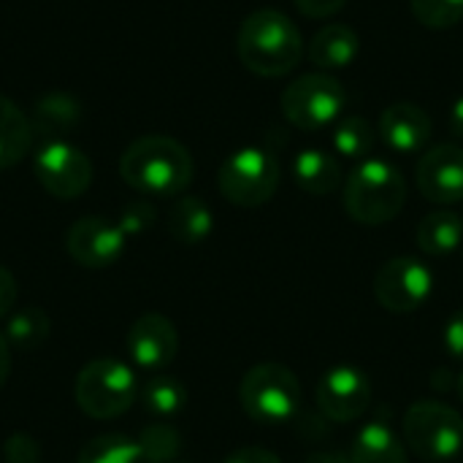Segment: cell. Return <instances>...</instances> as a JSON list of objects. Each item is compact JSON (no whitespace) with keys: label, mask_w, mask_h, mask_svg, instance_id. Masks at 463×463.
I'll list each match as a JSON object with an SVG mask.
<instances>
[{"label":"cell","mask_w":463,"mask_h":463,"mask_svg":"<svg viewBox=\"0 0 463 463\" xmlns=\"http://www.w3.org/2000/svg\"><path fill=\"white\" fill-rule=\"evenodd\" d=\"M372 399H374V388H372L369 374L350 364L323 372V377L317 380V388H315L317 410L331 423L361 420L366 415V410L372 407Z\"/></svg>","instance_id":"cell-10"},{"label":"cell","mask_w":463,"mask_h":463,"mask_svg":"<svg viewBox=\"0 0 463 463\" xmlns=\"http://www.w3.org/2000/svg\"><path fill=\"white\" fill-rule=\"evenodd\" d=\"M73 396L79 410L92 420H111L133 407L138 399V383L125 361L95 358L79 372Z\"/></svg>","instance_id":"cell-5"},{"label":"cell","mask_w":463,"mask_h":463,"mask_svg":"<svg viewBox=\"0 0 463 463\" xmlns=\"http://www.w3.org/2000/svg\"><path fill=\"white\" fill-rule=\"evenodd\" d=\"M358 49H361V38H358L355 27H350L345 22H334L315 33L307 54H309L312 65L320 71H342L355 62Z\"/></svg>","instance_id":"cell-16"},{"label":"cell","mask_w":463,"mask_h":463,"mask_svg":"<svg viewBox=\"0 0 463 463\" xmlns=\"http://www.w3.org/2000/svg\"><path fill=\"white\" fill-rule=\"evenodd\" d=\"M350 463H410L407 448L388 420H372L361 426L353 439Z\"/></svg>","instance_id":"cell-17"},{"label":"cell","mask_w":463,"mask_h":463,"mask_svg":"<svg viewBox=\"0 0 463 463\" xmlns=\"http://www.w3.org/2000/svg\"><path fill=\"white\" fill-rule=\"evenodd\" d=\"M33 122L8 95H0V171L14 168L33 149Z\"/></svg>","instance_id":"cell-19"},{"label":"cell","mask_w":463,"mask_h":463,"mask_svg":"<svg viewBox=\"0 0 463 463\" xmlns=\"http://www.w3.org/2000/svg\"><path fill=\"white\" fill-rule=\"evenodd\" d=\"M418 190L426 201L453 206L463 201V146L437 144L418 160Z\"/></svg>","instance_id":"cell-13"},{"label":"cell","mask_w":463,"mask_h":463,"mask_svg":"<svg viewBox=\"0 0 463 463\" xmlns=\"http://www.w3.org/2000/svg\"><path fill=\"white\" fill-rule=\"evenodd\" d=\"M125 345H128L130 361L138 369L163 372L165 366L174 364L179 353V334H176V326L165 315L146 312L130 326Z\"/></svg>","instance_id":"cell-14"},{"label":"cell","mask_w":463,"mask_h":463,"mask_svg":"<svg viewBox=\"0 0 463 463\" xmlns=\"http://www.w3.org/2000/svg\"><path fill=\"white\" fill-rule=\"evenodd\" d=\"M377 133L385 141V146H391L393 152L415 155V152L426 149V144L431 141L434 122L426 109H420L418 103L402 100L383 111Z\"/></svg>","instance_id":"cell-15"},{"label":"cell","mask_w":463,"mask_h":463,"mask_svg":"<svg viewBox=\"0 0 463 463\" xmlns=\"http://www.w3.org/2000/svg\"><path fill=\"white\" fill-rule=\"evenodd\" d=\"M431 293H434V274L423 260L412 255L391 258L377 269L374 296L383 304V309L393 315L418 312L431 298Z\"/></svg>","instance_id":"cell-9"},{"label":"cell","mask_w":463,"mask_h":463,"mask_svg":"<svg viewBox=\"0 0 463 463\" xmlns=\"http://www.w3.org/2000/svg\"><path fill=\"white\" fill-rule=\"evenodd\" d=\"M11 374V345L5 342V336H0V388L5 385Z\"/></svg>","instance_id":"cell-36"},{"label":"cell","mask_w":463,"mask_h":463,"mask_svg":"<svg viewBox=\"0 0 463 463\" xmlns=\"http://www.w3.org/2000/svg\"><path fill=\"white\" fill-rule=\"evenodd\" d=\"M456 391H458V399L463 402V372L458 374V383H456Z\"/></svg>","instance_id":"cell-38"},{"label":"cell","mask_w":463,"mask_h":463,"mask_svg":"<svg viewBox=\"0 0 463 463\" xmlns=\"http://www.w3.org/2000/svg\"><path fill=\"white\" fill-rule=\"evenodd\" d=\"M407 203V182L404 174L383 160L369 157L361 160L345 182V209L347 214L369 228L385 225Z\"/></svg>","instance_id":"cell-3"},{"label":"cell","mask_w":463,"mask_h":463,"mask_svg":"<svg viewBox=\"0 0 463 463\" xmlns=\"http://www.w3.org/2000/svg\"><path fill=\"white\" fill-rule=\"evenodd\" d=\"M301 383L282 364H258L239 383V404L260 426H285L301 407Z\"/></svg>","instance_id":"cell-4"},{"label":"cell","mask_w":463,"mask_h":463,"mask_svg":"<svg viewBox=\"0 0 463 463\" xmlns=\"http://www.w3.org/2000/svg\"><path fill=\"white\" fill-rule=\"evenodd\" d=\"M304 463H350V458H345L342 453H312Z\"/></svg>","instance_id":"cell-37"},{"label":"cell","mask_w":463,"mask_h":463,"mask_svg":"<svg viewBox=\"0 0 463 463\" xmlns=\"http://www.w3.org/2000/svg\"><path fill=\"white\" fill-rule=\"evenodd\" d=\"M195 163L187 146L171 136H141L119 155V176L144 195H179L193 182Z\"/></svg>","instance_id":"cell-1"},{"label":"cell","mask_w":463,"mask_h":463,"mask_svg":"<svg viewBox=\"0 0 463 463\" xmlns=\"http://www.w3.org/2000/svg\"><path fill=\"white\" fill-rule=\"evenodd\" d=\"M236 52L247 71L255 76L277 79L298 68L304 57L301 30L277 8L252 11L236 35Z\"/></svg>","instance_id":"cell-2"},{"label":"cell","mask_w":463,"mask_h":463,"mask_svg":"<svg viewBox=\"0 0 463 463\" xmlns=\"http://www.w3.org/2000/svg\"><path fill=\"white\" fill-rule=\"evenodd\" d=\"M138 399H141V407L157 418V420H171L176 418L184 404H187V388L171 377V374H155L149 377L141 388H138Z\"/></svg>","instance_id":"cell-23"},{"label":"cell","mask_w":463,"mask_h":463,"mask_svg":"<svg viewBox=\"0 0 463 463\" xmlns=\"http://www.w3.org/2000/svg\"><path fill=\"white\" fill-rule=\"evenodd\" d=\"M377 130L366 117H345L334 125V149L350 160H369L377 144Z\"/></svg>","instance_id":"cell-24"},{"label":"cell","mask_w":463,"mask_h":463,"mask_svg":"<svg viewBox=\"0 0 463 463\" xmlns=\"http://www.w3.org/2000/svg\"><path fill=\"white\" fill-rule=\"evenodd\" d=\"M3 458L5 463H38L41 458V448L35 445L33 437L27 434H14L5 439L3 445Z\"/></svg>","instance_id":"cell-30"},{"label":"cell","mask_w":463,"mask_h":463,"mask_svg":"<svg viewBox=\"0 0 463 463\" xmlns=\"http://www.w3.org/2000/svg\"><path fill=\"white\" fill-rule=\"evenodd\" d=\"M282 114L301 130H323L339 122L347 109V90L331 73H307L282 92Z\"/></svg>","instance_id":"cell-8"},{"label":"cell","mask_w":463,"mask_h":463,"mask_svg":"<svg viewBox=\"0 0 463 463\" xmlns=\"http://www.w3.org/2000/svg\"><path fill=\"white\" fill-rule=\"evenodd\" d=\"M141 453H144V461L146 463H171L179 461V453H182V434L165 423V420H157V423H149L141 437L136 439Z\"/></svg>","instance_id":"cell-27"},{"label":"cell","mask_w":463,"mask_h":463,"mask_svg":"<svg viewBox=\"0 0 463 463\" xmlns=\"http://www.w3.org/2000/svg\"><path fill=\"white\" fill-rule=\"evenodd\" d=\"M14 304H16V279L5 266H0V320L8 317V312H14Z\"/></svg>","instance_id":"cell-33"},{"label":"cell","mask_w":463,"mask_h":463,"mask_svg":"<svg viewBox=\"0 0 463 463\" xmlns=\"http://www.w3.org/2000/svg\"><path fill=\"white\" fill-rule=\"evenodd\" d=\"M415 19L431 30L456 27L463 19V0H410Z\"/></svg>","instance_id":"cell-28"},{"label":"cell","mask_w":463,"mask_h":463,"mask_svg":"<svg viewBox=\"0 0 463 463\" xmlns=\"http://www.w3.org/2000/svg\"><path fill=\"white\" fill-rule=\"evenodd\" d=\"M442 347L453 361H463V309L456 312L442 328Z\"/></svg>","instance_id":"cell-31"},{"label":"cell","mask_w":463,"mask_h":463,"mask_svg":"<svg viewBox=\"0 0 463 463\" xmlns=\"http://www.w3.org/2000/svg\"><path fill=\"white\" fill-rule=\"evenodd\" d=\"M81 119V106L68 92H49L38 98L33 109V130L41 133L46 141H65V133H73Z\"/></svg>","instance_id":"cell-20"},{"label":"cell","mask_w":463,"mask_h":463,"mask_svg":"<svg viewBox=\"0 0 463 463\" xmlns=\"http://www.w3.org/2000/svg\"><path fill=\"white\" fill-rule=\"evenodd\" d=\"M222 463H282L277 453L266 450V448H241L236 453H231Z\"/></svg>","instance_id":"cell-34"},{"label":"cell","mask_w":463,"mask_h":463,"mask_svg":"<svg viewBox=\"0 0 463 463\" xmlns=\"http://www.w3.org/2000/svg\"><path fill=\"white\" fill-rule=\"evenodd\" d=\"M407 448L429 463H450L463 453V418L442 402H415L404 415Z\"/></svg>","instance_id":"cell-6"},{"label":"cell","mask_w":463,"mask_h":463,"mask_svg":"<svg viewBox=\"0 0 463 463\" xmlns=\"http://www.w3.org/2000/svg\"><path fill=\"white\" fill-rule=\"evenodd\" d=\"M296 8L309 16V19H326V16H334L345 8L347 0H293Z\"/></svg>","instance_id":"cell-32"},{"label":"cell","mask_w":463,"mask_h":463,"mask_svg":"<svg viewBox=\"0 0 463 463\" xmlns=\"http://www.w3.org/2000/svg\"><path fill=\"white\" fill-rule=\"evenodd\" d=\"M282 179L279 160L263 146H241L225 157L217 174L220 193L241 209L263 206L274 198Z\"/></svg>","instance_id":"cell-7"},{"label":"cell","mask_w":463,"mask_h":463,"mask_svg":"<svg viewBox=\"0 0 463 463\" xmlns=\"http://www.w3.org/2000/svg\"><path fill=\"white\" fill-rule=\"evenodd\" d=\"M52 323L43 309H19L5 323V342L16 350H35L49 339Z\"/></svg>","instance_id":"cell-25"},{"label":"cell","mask_w":463,"mask_h":463,"mask_svg":"<svg viewBox=\"0 0 463 463\" xmlns=\"http://www.w3.org/2000/svg\"><path fill=\"white\" fill-rule=\"evenodd\" d=\"M296 184L309 195H331L342 184V165L339 160L317 146L301 149L293 160Z\"/></svg>","instance_id":"cell-18"},{"label":"cell","mask_w":463,"mask_h":463,"mask_svg":"<svg viewBox=\"0 0 463 463\" xmlns=\"http://www.w3.org/2000/svg\"><path fill=\"white\" fill-rule=\"evenodd\" d=\"M171 463H184V461H171Z\"/></svg>","instance_id":"cell-39"},{"label":"cell","mask_w":463,"mask_h":463,"mask_svg":"<svg viewBox=\"0 0 463 463\" xmlns=\"http://www.w3.org/2000/svg\"><path fill=\"white\" fill-rule=\"evenodd\" d=\"M448 125H450V133H453L456 138H463V95L450 106Z\"/></svg>","instance_id":"cell-35"},{"label":"cell","mask_w":463,"mask_h":463,"mask_svg":"<svg viewBox=\"0 0 463 463\" xmlns=\"http://www.w3.org/2000/svg\"><path fill=\"white\" fill-rule=\"evenodd\" d=\"M168 231L179 244L195 247L201 241H206L214 231V214L206 206V201L195 198V195H184L171 206L168 214Z\"/></svg>","instance_id":"cell-22"},{"label":"cell","mask_w":463,"mask_h":463,"mask_svg":"<svg viewBox=\"0 0 463 463\" xmlns=\"http://www.w3.org/2000/svg\"><path fill=\"white\" fill-rule=\"evenodd\" d=\"M79 463H146L144 453L136 439L122 434H103L90 439L81 453Z\"/></svg>","instance_id":"cell-26"},{"label":"cell","mask_w":463,"mask_h":463,"mask_svg":"<svg viewBox=\"0 0 463 463\" xmlns=\"http://www.w3.org/2000/svg\"><path fill=\"white\" fill-rule=\"evenodd\" d=\"M415 239H418L420 252L431 258L453 255L463 244V217L450 209H437L420 220Z\"/></svg>","instance_id":"cell-21"},{"label":"cell","mask_w":463,"mask_h":463,"mask_svg":"<svg viewBox=\"0 0 463 463\" xmlns=\"http://www.w3.org/2000/svg\"><path fill=\"white\" fill-rule=\"evenodd\" d=\"M125 231L106 217H81L65 233L68 255L84 269H106L125 252Z\"/></svg>","instance_id":"cell-12"},{"label":"cell","mask_w":463,"mask_h":463,"mask_svg":"<svg viewBox=\"0 0 463 463\" xmlns=\"http://www.w3.org/2000/svg\"><path fill=\"white\" fill-rule=\"evenodd\" d=\"M155 222V209L144 201H136V203H128L117 220V225L125 231V236H136V233H144L149 225Z\"/></svg>","instance_id":"cell-29"},{"label":"cell","mask_w":463,"mask_h":463,"mask_svg":"<svg viewBox=\"0 0 463 463\" xmlns=\"http://www.w3.org/2000/svg\"><path fill=\"white\" fill-rule=\"evenodd\" d=\"M41 187L62 201L84 195L92 184V160L68 141H46L33 157Z\"/></svg>","instance_id":"cell-11"}]
</instances>
